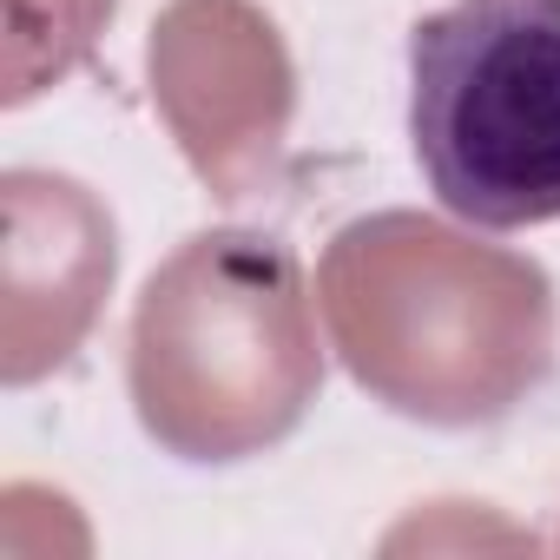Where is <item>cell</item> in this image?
I'll list each match as a JSON object with an SVG mask.
<instances>
[{
  "label": "cell",
  "instance_id": "cell-1",
  "mask_svg": "<svg viewBox=\"0 0 560 560\" xmlns=\"http://www.w3.org/2000/svg\"><path fill=\"white\" fill-rule=\"evenodd\" d=\"M409 145L475 231L560 218V0H448L409 27Z\"/></svg>",
  "mask_w": 560,
  "mask_h": 560
}]
</instances>
